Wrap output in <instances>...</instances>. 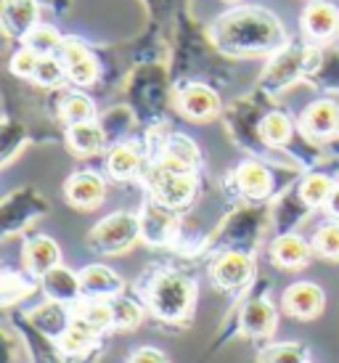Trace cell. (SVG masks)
<instances>
[{
    "label": "cell",
    "mask_w": 339,
    "mask_h": 363,
    "mask_svg": "<svg viewBox=\"0 0 339 363\" xmlns=\"http://www.w3.org/2000/svg\"><path fill=\"white\" fill-rule=\"evenodd\" d=\"M215 40L230 53H265L284 43V27L268 11L241 9L218 21Z\"/></svg>",
    "instance_id": "cell-1"
},
{
    "label": "cell",
    "mask_w": 339,
    "mask_h": 363,
    "mask_svg": "<svg viewBox=\"0 0 339 363\" xmlns=\"http://www.w3.org/2000/svg\"><path fill=\"white\" fill-rule=\"evenodd\" d=\"M140 303L157 321L170 326L186 323L196 305V281L180 271L146 276V284L140 286Z\"/></svg>",
    "instance_id": "cell-2"
},
{
    "label": "cell",
    "mask_w": 339,
    "mask_h": 363,
    "mask_svg": "<svg viewBox=\"0 0 339 363\" xmlns=\"http://www.w3.org/2000/svg\"><path fill=\"white\" fill-rule=\"evenodd\" d=\"M140 239V218L128 210L111 212L90 231V250L99 255H122Z\"/></svg>",
    "instance_id": "cell-3"
},
{
    "label": "cell",
    "mask_w": 339,
    "mask_h": 363,
    "mask_svg": "<svg viewBox=\"0 0 339 363\" xmlns=\"http://www.w3.org/2000/svg\"><path fill=\"white\" fill-rule=\"evenodd\" d=\"M146 183H149L151 199L175 212L189 207L194 194H196V175L194 172H170L160 167L157 162L146 172Z\"/></svg>",
    "instance_id": "cell-4"
},
{
    "label": "cell",
    "mask_w": 339,
    "mask_h": 363,
    "mask_svg": "<svg viewBox=\"0 0 339 363\" xmlns=\"http://www.w3.org/2000/svg\"><path fill=\"white\" fill-rule=\"evenodd\" d=\"M210 276L223 292H241L255 279V257L241 250H226L212 260Z\"/></svg>",
    "instance_id": "cell-5"
},
{
    "label": "cell",
    "mask_w": 339,
    "mask_h": 363,
    "mask_svg": "<svg viewBox=\"0 0 339 363\" xmlns=\"http://www.w3.org/2000/svg\"><path fill=\"white\" fill-rule=\"evenodd\" d=\"M241 334L250 340H268L279 326V311L268 300V294H252L239 311Z\"/></svg>",
    "instance_id": "cell-6"
},
{
    "label": "cell",
    "mask_w": 339,
    "mask_h": 363,
    "mask_svg": "<svg viewBox=\"0 0 339 363\" xmlns=\"http://www.w3.org/2000/svg\"><path fill=\"white\" fill-rule=\"evenodd\" d=\"M178 228L180 220L175 210H170V207L154 202V199L146 204V210L140 215V239L143 242L151 244V247H165L178 236Z\"/></svg>",
    "instance_id": "cell-7"
},
{
    "label": "cell",
    "mask_w": 339,
    "mask_h": 363,
    "mask_svg": "<svg viewBox=\"0 0 339 363\" xmlns=\"http://www.w3.org/2000/svg\"><path fill=\"white\" fill-rule=\"evenodd\" d=\"M323 303H326L323 289L313 281L291 284V286H287L284 294H281V308H284V313L291 315V318H297V321L316 318V315L323 311Z\"/></svg>",
    "instance_id": "cell-8"
},
{
    "label": "cell",
    "mask_w": 339,
    "mask_h": 363,
    "mask_svg": "<svg viewBox=\"0 0 339 363\" xmlns=\"http://www.w3.org/2000/svg\"><path fill=\"white\" fill-rule=\"evenodd\" d=\"M299 130L316 138V141H329L339 135V104L331 99L313 101L299 117Z\"/></svg>",
    "instance_id": "cell-9"
},
{
    "label": "cell",
    "mask_w": 339,
    "mask_h": 363,
    "mask_svg": "<svg viewBox=\"0 0 339 363\" xmlns=\"http://www.w3.org/2000/svg\"><path fill=\"white\" fill-rule=\"evenodd\" d=\"M59 59L67 67V80L74 88H90L99 80V61L93 59V53L82 45L80 40H64L59 51Z\"/></svg>",
    "instance_id": "cell-10"
},
{
    "label": "cell",
    "mask_w": 339,
    "mask_h": 363,
    "mask_svg": "<svg viewBox=\"0 0 339 363\" xmlns=\"http://www.w3.org/2000/svg\"><path fill=\"white\" fill-rule=\"evenodd\" d=\"M40 289H43V294H45V300L70 305V308H74L77 303L85 300L80 273H74L72 268H67V265H56L53 271L45 273L40 279Z\"/></svg>",
    "instance_id": "cell-11"
},
{
    "label": "cell",
    "mask_w": 339,
    "mask_h": 363,
    "mask_svg": "<svg viewBox=\"0 0 339 363\" xmlns=\"http://www.w3.org/2000/svg\"><path fill=\"white\" fill-rule=\"evenodd\" d=\"M178 106L180 111L194 122H210L215 120L223 109V101L220 96L212 91L210 85H201V82H191L186 85L178 96Z\"/></svg>",
    "instance_id": "cell-12"
},
{
    "label": "cell",
    "mask_w": 339,
    "mask_h": 363,
    "mask_svg": "<svg viewBox=\"0 0 339 363\" xmlns=\"http://www.w3.org/2000/svg\"><path fill=\"white\" fill-rule=\"evenodd\" d=\"M157 164L170 172H196V167L201 164L199 146L191 141L189 135L172 133V135H167L165 146H162Z\"/></svg>",
    "instance_id": "cell-13"
},
{
    "label": "cell",
    "mask_w": 339,
    "mask_h": 363,
    "mask_svg": "<svg viewBox=\"0 0 339 363\" xmlns=\"http://www.w3.org/2000/svg\"><path fill=\"white\" fill-rule=\"evenodd\" d=\"M80 281L85 300H114V297L125 294V281H122L120 273L111 271L109 265H101V262L82 268Z\"/></svg>",
    "instance_id": "cell-14"
},
{
    "label": "cell",
    "mask_w": 339,
    "mask_h": 363,
    "mask_svg": "<svg viewBox=\"0 0 339 363\" xmlns=\"http://www.w3.org/2000/svg\"><path fill=\"white\" fill-rule=\"evenodd\" d=\"M27 321L53 342H61V337L70 332L72 321H74V308L70 305L53 303V300H45L43 305H38L35 311L27 315Z\"/></svg>",
    "instance_id": "cell-15"
},
{
    "label": "cell",
    "mask_w": 339,
    "mask_h": 363,
    "mask_svg": "<svg viewBox=\"0 0 339 363\" xmlns=\"http://www.w3.org/2000/svg\"><path fill=\"white\" fill-rule=\"evenodd\" d=\"M64 191H67V202L70 204L80 207V210H93V207H99L104 202L106 183H104V178H101L99 172L80 170L67 181Z\"/></svg>",
    "instance_id": "cell-16"
},
{
    "label": "cell",
    "mask_w": 339,
    "mask_h": 363,
    "mask_svg": "<svg viewBox=\"0 0 339 363\" xmlns=\"http://www.w3.org/2000/svg\"><path fill=\"white\" fill-rule=\"evenodd\" d=\"M302 30L310 40H331L339 32V11L329 0H313L302 13Z\"/></svg>",
    "instance_id": "cell-17"
},
{
    "label": "cell",
    "mask_w": 339,
    "mask_h": 363,
    "mask_svg": "<svg viewBox=\"0 0 339 363\" xmlns=\"http://www.w3.org/2000/svg\"><path fill=\"white\" fill-rule=\"evenodd\" d=\"M24 268L30 276L43 279L48 271L61 265V247L50 236H32L24 244Z\"/></svg>",
    "instance_id": "cell-18"
},
{
    "label": "cell",
    "mask_w": 339,
    "mask_h": 363,
    "mask_svg": "<svg viewBox=\"0 0 339 363\" xmlns=\"http://www.w3.org/2000/svg\"><path fill=\"white\" fill-rule=\"evenodd\" d=\"M233 181L241 196H247L252 202H260L273 191V172L262 162H244L233 175Z\"/></svg>",
    "instance_id": "cell-19"
},
{
    "label": "cell",
    "mask_w": 339,
    "mask_h": 363,
    "mask_svg": "<svg viewBox=\"0 0 339 363\" xmlns=\"http://www.w3.org/2000/svg\"><path fill=\"white\" fill-rule=\"evenodd\" d=\"M316 252L299 233H281L276 242L270 244V260L279 268H302Z\"/></svg>",
    "instance_id": "cell-20"
},
{
    "label": "cell",
    "mask_w": 339,
    "mask_h": 363,
    "mask_svg": "<svg viewBox=\"0 0 339 363\" xmlns=\"http://www.w3.org/2000/svg\"><path fill=\"white\" fill-rule=\"evenodd\" d=\"M38 13L35 0H3V27L9 35L27 38L38 27Z\"/></svg>",
    "instance_id": "cell-21"
},
{
    "label": "cell",
    "mask_w": 339,
    "mask_h": 363,
    "mask_svg": "<svg viewBox=\"0 0 339 363\" xmlns=\"http://www.w3.org/2000/svg\"><path fill=\"white\" fill-rule=\"evenodd\" d=\"M67 143L77 157H96L106 149V130L99 122H80L70 125L67 130Z\"/></svg>",
    "instance_id": "cell-22"
},
{
    "label": "cell",
    "mask_w": 339,
    "mask_h": 363,
    "mask_svg": "<svg viewBox=\"0 0 339 363\" xmlns=\"http://www.w3.org/2000/svg\"><path fill=\"white\" fill-rule=\"evenodd\" d=\"M143 167V154L135 143H117L106 157V172L114 181H130Z\"/></svg>",
    "instance_id": "cell-23"
},
{
    "label": "cell",
    "mask_w": 339,
    "mask_h": 363,
    "mask_svg": "<svg viewBox=\"0 0 339 363\" xmlns=\"http://www.w3.org/2000/svg\"><path fill=\"white\" fill-rule=\"evenodd\" d=\"M101 342V334L90 326V323H85L82 318H77L74 315V321H72L70 332L61 337V353L67 355V358H80V355L90 353L96 345Z\"/></svg>",
    "instance_id": "cell-24"
},
{
    "label": "cell",
    "mask_w": 339,
    "mask_h": 363,
    "mask_svg": "<svg viewBox=\"0 0 339 363\" xmlns=\"http://www.w3.org/2000/svg\"><path fill=\"white\" fill-rule=\"evenodd\" d=\"M257 135L262 143H268L273 149H279V146H287L291 141V135H294V125L291 120L284 114V111H268L257 125Z\"/></svg>",
    "instance_id": "cell-25"
},
{
    "label": "cell",
    "mask_w": 339,
    "mask_h": 363,
    "mask_svg": "<svg viewBox=\"0 0 339 363\" xmlns=\"http://www.w3.org/2000/svg\"><path fill=\"white\" fill-rule=\"evenodd\" d=\"M74 315L90 323L99 334L114 329V311L109 300H82L74 305Z\"/></svg>",
    "instance_id": "cell-26"
},
{
    "label": "cell",
    "mask_w": 339,
    "mask_h": 363,
    "mask_svg": "<svg viewBox=\"0 0 339 363\" xmlns=\"http://www.w3.org/2000/svg\"><path fill=\"white\" fill-rule=\"evenodd\" d=\"M334 186H337V183L331 181L329 175H323V172H310L308 178L299 183V196H302V202L308 204L310 210H313V207H326L331 191H334Z\"/></svg>",
    "instance_id": "cell-27"
},
{
    "label": "cell",
    "mask_w": 339,
    "mask_h": 363,
    "mask_svg": "<svg viewBox=\"0 0 339 363\" xmlns=\"http://www.w3.org/2000/svg\"><path fill=\"white\" fill-rule=\"evenodd\" d=\"M61 45H64V38H61L59 30L50 27V24H38V27L24 38V48L35 51L40 59L43 56H59Z\"/></svg>",
    "instance_id": "cell-28"
},
{
    "label": "cell",
    "mask_w": 339,
    "mask_h": 363,
    "mask_svg": "<svg viewBox=\"0 0 339 363\" xmlns=\"http://www.w3.org/2000/svg\"><path fill=\"white\" fill-rule=\"evenodd\" d=\"M61 120L67 122V125L96 122V104L90 101L85 93H70L61 101Z\"/></svg>",
    "instance_id": "cell-29"
},
{
    "label": "cell",
    "mask_w": 339,
    "mask_h": 363,
    "mask_svg": "<svg viewBox=\"0 0 339 363\" xmlns=\"http://www.w3.org/2000/svg\"><path fill=\"white\" fill-rule=\"evenodd\" d=\"M260 363H308V347L302 342H273L260 350Z\"/></svg>",
    "instance_id": "cell-30"
},
{
    "label": "cell",
    "mask_w": 339,
    "mask_h": 363,
    "mask_svg": "<svg viewBox=\"0 0 339 363\" xmlns=\"http://www.w3.org/2000/svg\"><path fill=\"white\" fill-rule=\"evenodd\" d=\"M109 303L111 311H114V329H135L143 321V311L146 308L138 300H133L128 294H120V297H114Z\"/></svg>",
    "instance_id": "cell-31"
},
{
    "label": "cell",
    "mask_w": 339,
    "mask_h": 363,
    "mask_svg": "<svg viewBox=\"0 0 339 363\" xmlns=\"http://www.w3.org/2000/svg\"><path fill=\"white\" fill-rule=\"evenodd\" d=\"M305 69V64L299 56H287V59H281L279 64H273L268 72V77H265V85H268L270 91H281V88H287L289 82H294V77H299V72Z\"/></svg>",
    "instance_id": "cell-32"
},
{
    "label": "cell",
    "mask_w": 339,
    "mask_h": 363,
    "mask_svg": "<svg viewBox=\"0 0 339 363\" xmlns=\"http://www.w3.org/2000/svg\"><path fill=\"white\" fill-rule=\"evenodd\" d=\"M0 292H3V308H11L13 303L27 300L35 292V284L21 276V273H3V284H0Z\"/></svg>",
    "instance_id": "cell-33"
},
{
    "label": "cell",
    "mask_w": 339,
    "mask_h": 363,
    "mask_svg": "<svg viewBox=\"0 0 339 363\" xmlns=\"http://www.w3.org/2000/svg\"><path fill=\"white\" fill-rule=\"evenodd\" d=\"M67 80V67L59 56H43L35 72V82L43 88H59L61 82Z\"/></svg>",
    "instance_id": "cell-34"
},
{
    "label": "cell",
    "mask_w": 339,
    "mask_h": 363,
    "mask_svg": "<svg viewBox=\"0 0 339 363\" xmlns=\"http://www.w3.org/2000/svg\"><path fill=\"white\" fill-rule=\"evenodd\" d=\"M313 250H316L321 257L339 260V220L321 225L318 233H316V239H313Z\"/></svg>",
    "instance_id": "cell-35"
},
{
    "label": "cell",
    "mask_w": 339,
    "mask_h": 363,
    "mask_svg": "<svg viewBox=\"0 0 339 363\" xmlns=\"http://www.w3.org/2000/svg\"><path fill=\"white\" fill-rule=\"evenodd\" d=\"M38 64H40V56L30 48H21L11 56V72L21 77V80H35V72H38Z\"/></svg>",
    "instance_id": "cell-36"
},
{
    "label": "cell",
    "mask_w": 339,
    "mask_h": 363,
    "mask_svg": "<svg viewBox=\"0 0 339 363\" xmlns=\"http://www.w3.org/2000/svg\"><path fill=\"white\" fill-rule=\"evenodd\" d=\"M128 363H170L167 353H162L160 347H138L130 355Z\"/></svg>",
    "instance_id": "cell-37"
},
{
    "label": "cell",
    "mask_w": 339,
    "mask_h": 363,
    "mask_svg": "<svg viewBox=\"0 0 339 363\" xmlns=\"http://www.w3.org/2000/svg\"><path fill=\"white\" fill-rule=\"evenodd\" d=\"M326 210H329V215L334 220H339V183L334 186V191H331L329 202H326Z\"/></svg>",
    "instance_id": "cell-38"
}]
</instances>
